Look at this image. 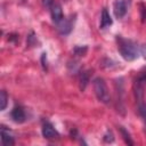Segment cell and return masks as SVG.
<instances>
[{
	"mask_svg": "<svg viewBox=\"0 0 146 146\" xmlns=\"http://www.w3.org/2000/svg\"><path fill=\"white\" fill-rule=\"evenodd\" d=\"M140 13H141V21L145 22L146 21V6L140 3Z\"/></svg>",
	"mask_w": 146,
	"mask_h": 146,
	"instance_id": "cell-16",
	"label": "cell"
},
{
	"mask_svg": "<svg viewBox=\"0 0 146 146\" xmlns=\"http://www.w3.org/2000/svg\"><path fill=\"white\" fill-rule=\"evenodd\" d=\"M42 136L46 139L49 140H55V139H59V132L52 127V124L50 122H44L42 125Z\"/></svg>",
	"mask_w": 146,
	"mask_h": 146,
	"instance_id": "cell-3",
	"label": "cell"
},
{
	"mask_svg": "<svg viewBox=\"0 0 146 146\" xmlns=\"http://www.w3.org/2000/svg\"><path fill=\"white\" fill-rule=\"evenodd\" d=\"M10 116L16 123H23L26 120V114L22 106H15L10 112Z\"/></svg>",
	"mask_w": 146,
	"mask_h": 146,
	"instance_id": "cell-6",
	"label": "cell"
},
{
	"mask_svg": "<svg viewBox=\"0 0 146 146\" xmlns=\"http://www.w3.org/2000/svg\"><path fill=\"white\" fill-rule=\"evenodd\" d=\"M139 114L144 120L145 123V131H146V104H140L139 105Z\"/></svg>",
	"mask_w": 146,
	"mask_h": 146,
	"instance_id": "cell-13",
	"label": "cell"
},
{
	"mask_svg": "<svg viewBox=\"0 0 146 146\" xmlns=\"http://www.w3.org/2000/svg\"><path fill=\"white\" fill-rule=\"evenodd\" d=\"M41 2H42V6L44 8H51L52 5L55 3L54 0H41Z\"/></svg>",
	"mask_w": 146,
	"mask_h": 146,
	"instance_id": "cell-17",
	"label": "cell"
},
{
	"mask_svg": "<svg viewBox=\"0 0 146 146\" xmlns=\"http://www.w3.org/2000/svg\"><path fill=\"white\" fill-rule=\"evenodd\" d=\"M87 51V47H75L74 48V54L78 56H83Z\"/></svg>",
	"mask_w": 146,
	"mask_h": 146,
	"instance_id": "cell-14",
	"label": "cell"
},
{
	"mask_svg": "<svg viewBox=\"0 0 146 146\" xmlns=\"http://www.w3.org/2000/svg\"><path fill=\"white\" fill-rule=\"evenodd\" d=\"M1 143L3 146H11L15 144V140H14V137L9 133L8 130H6L5 127L1 128Z\"/></svg>",
	"mask_w": 146,
	"mask_h": 146,
	"instance_id": "cell-8",
	"label": "cell"
},
{
	"mask_svg": "<svg viewBox=\"0 0 146 146\" xmlns=\"http://www.w3.org/2000/svg\"><path fill=\"white\" fill-rule=\"evenodd\" d=\"M89 76H90V72L89 71L81 72V74H80V88L82 90H84V88L87 87V84L89 82Z\"/></svg>",
	"mask_w": 146,
	"mask_h": 146,
	"instance_id": "cell-10",
	"label": "cell"
},
{
	"mask_svg": "<svg viewBox=\"0 0 146 146\" xmlns=\"http://www.w3.org/2000/svg\"><path fill=\"white\" fill-rule=\"evenodd\" d=\"M8 100V96H7V92L5 90H1L0 92V110L3 111L6 107H7V102Z\"/></svg>",
	"mask_w": 146,
	"mask_h": 146,
	"instance_id": "cell-11",
	"label": "cell"
},
{
	"mask_svg": "<svg viewBox=\"0 0 146 146\" xmlns=\"http://www.w3.org/2000/svg\"><path fill=\"white\" fill-rule=\"evenodd\" d=\"M120 131H121V133H122V136H123V139H124V141L127 143V144H129V145H132L133 144V141L131 140V138H130V135L125 131V129L123 128V127H120Z\"/></svg>",
	"mask_w": 146,
	"mask_h": 146,
	"instance_id": "cell-12",
	"label": "cell"
},
{
	"mask_svg": "<svg viewBox=\"0 0 146 146\" xmlns=\"http://www.w3.org/2000/svg\"><path fill=\"white\" fill-rule=\"evenodd\" d=\"M50 13H51V18H52V22L55 24H58L63 18V10H62V7L59 3H54L52 7L50 8Z\"/></svg>",
	"mask_w": 146,
	"mask_h": 146,
	"instance_id": "cell-7",
	"label": "cell"
},
{
	"mask_svg": "<svg viewBox=\"0 0 146 146\" xmlns=\"http://www.w3.org/2000/svg\"><path fill=\"white\" fill-rule=\"evenodd\" d=\"M128 10V5L125 0H115L113 3V11L116 18H122Z\"/></svg>",
	"mask_w": 146,
	"mask_h": 146,
	"instance_id": "cell-4",
	"label": "cell"
},
{
	"mask_svg": "<svg viewBox=\"0 0 146 146\" xmlns=\"http://www.w3.org/2000/svg\"><path fill=\"white\" fill-rule=\"evenodd\" d=\"M140 51H141V55L144 56V58L146 59V44H144V46L141 47V49H140Z\"/></svg>",
	"mask_w": 146,
	"mask_h": 146,
	"instance_id": "cell-19",
	"label": "cell"
},
{
	"mask_svg": "<svg viewBox=\"0 0 146 146\" xmlns=\"http://www.w3.org/2000/svg\"><path fill=\"white\" fill-rule=\"evenodd\" d=\"M57 25V30H58V32L60 33V34H63V35H66V34H68L71 31H72V29H73V19H72V17H68V18H63L58 24H56Z\"/></svg>",
	"mask_w": 146,
	"mask_h": 146,
	"instance_id": "cell-5",
	"label": "cell"
},
{
	"mask_svg": "<svg viewBox=\"0 0 146 146\" xmlns=\"http://www.w3.org/2000/svg\"><path fill=\"white\" fill-rule=\"evenodd\" d=\"M104 140H105L106 143H112V141L114 140V138H113V133H112L111 131H107V133L104 136Z\"/></svg>",
	"mask_w": 146,
	"mask_h": 146,
	"instance_id": "cell-15",
	"label": "cell"
},
{
	"mask_svg": "<svg viewBox=\"0 0 146 146\" xmlns=\"http://www.w3.org/2000/svg\"><path fill=\"white\" fill-rule=\"evenodd\" d=\"M112 23L113 22H112V18H111L107 9L104 8L102 11V16H100V29H105V27L112 25Z\"/></svg>",
	"mask_w": 146,
	"mask_h": 146,
	"instance_id": "cell-9",
	"label": "cell"
},
{
	"mask_svg": "<svg viewBox=\"0 0 146 146\" xmlns=\"http://www.w3.org/2000/svg\"><path fill=\"white\" fill-rule=\"evenodd\" d=\"M116 41H117V50L120 55L123 57V59L131 62L139 57L140 50L136 42L129 39H124L122 36H117Z\"/></svg>",
	"mask_w": 146,
	"mask_h": 146,
	"instance_id": "cell-1",
	"label": "cell"
},
{
	"mask_svg": "<svg viewBox=\"0 0 146 146\" xmlns=\"http://www.w3.org/2000/svg\"><path fill=\"white\" fill-rule=\"evenodd\" d=\"M94 84V91L96 97L98 98L99 102L104 103V104H108L111 102V95L108 91V88L104 81V79L102 78H96L92 82Z\"/></svg>",
	"mask_w": 146,
	"mask_h": 146,
	"instance_id": "cell-2",
	"label": "cell"
},
{
	"mask_svg": "<svg viewBox=\"0 0 146 146\" xmlns=\"http://www.w3.org/2000/svg\"><path fill=\"white\" fill-rule=\"evenodd\" d=\"M44 58H46V54H42L41 60H42V66H43V68H46V67H47V60L44 62Z\"/></svg>",
	"mask_w": 146,
	"mask_h": 146,
	"instance_id": "cell-18",
	"label": "cell"
}]
</instances>
